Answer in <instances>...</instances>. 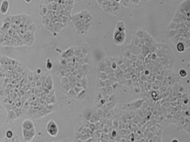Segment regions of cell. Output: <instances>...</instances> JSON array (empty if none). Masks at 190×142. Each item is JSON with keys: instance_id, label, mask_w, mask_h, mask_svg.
<instances>
[{"instance_id": "cell-1", "label": "cell", "mask_w": 190, "mask_h": 142, "mask_svg": "<svg viewBox=\"0 0 190 142\" xmlns=\"http://www.w3.org/2000/svg\"><path fill=\"white\" fill-rule=\"evenodd\" d=\"M46 129L47 133H48L50 136H54H54H57V134H58V126H57L55 121L53 120V119H50V120L47 122L46 126Z\"/></svg>"}, {"instance_id": "cell-2", "label": "cell", "mask_w": 190, "mask_h": 142, "mask_svg": "<svg viewBox=\"0 0 190 142\" xmlns=\"http://www.w3.org/2000/svg\"><path fill=\"white\" fill-rule=\"evenodd\" d=\"M125 40V31L115 30L114 34V41L117 44H122Z\"/></svg>"}, {"instance_id": "cell-3", "label": "cell", "mask_w": 190, "mask_h": 142, "mask_svg": "<svg viewBox=\"0 0 190 142\" xmlns=\"http://www.w3.org/2000/svg\"><path fill=\"white\" fill-rule=\"evenodd\" d=\"M9 2L7 1V0H4L2 1L1 5H0V12L2 14H6L7 13L8 10H9Z\"/></svg>"}, {"instance_id": "cell-4", "label": "cell", "mask_w": 190, "mask_h": 142, "mask_svg": "<svg viewBox=\"0 0 190 142\" xmlns=\"http://www.w3.org/2000/svg\"><path fill=\"white\" fill-rule=\"evenodd\" d=\"M176 48H177V50L178 52L182 53L185 50V46H184V43H182V42H178L177 45H176Z\"/></svg>"}, {"instance_id": "cell-5", "label": "cell", "mask_w": 190, "mask_h": 142, "mask_svg": "<svg viewBox=\"0 0 190 142\" xmlns=\"http://www.w3.org/2000/svg\"><path fill=\"white\" fill-rule=\"evenodd\" d=\"M179 75L181 77V78H185V77L187 75V71H186L185 70H184V69H181V70H179Z\"/></svg>"}, {"instance_id": "cell-6", "label": "cell", "mask_w": 190, "mask_h": 142, "mask_svg": "<svg viewBox=\"0 0 190 142\" xmlns=\"http://www.w3.org/2000/svg\"><path fill=\"white\" fill-rule=\"evenodd\" d=\"M6 136L7 139H11V138L12 137V136H13V133H12V132H11V131H7V132L6 133Z\"/></svg>"}, {"instance_id": "cell-7", "label": "cell", "mask_w": 190, "mask_h": 142, "mask_svg": "<svg viewBox=\"0 0 190 142\" xmlns=\"http://www.w3.org/2000/svg\"><path fill=\"white\" fill-rule=\"evenodd\" d=\"M171 142H179V141L178 140H177V139H173V140L172 141H171Z\"/></svg>"}]
</instances>
